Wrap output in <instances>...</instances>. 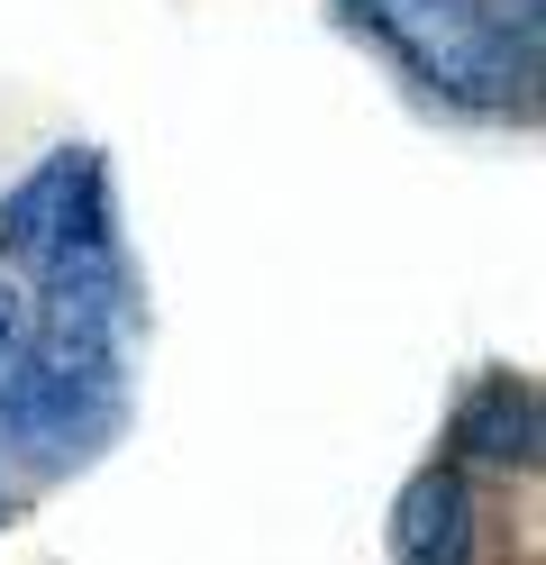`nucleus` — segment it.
Wrapping results in <instances>:
<instances>
[{
  "mask_svg": "<svg viewBox=\"0 0 546 565\" xmlns=\"http://www.w3.org/2000/svg\"><path fill=\"white\" fill-rule=\"evenodd\" d=\"M346 28H364L410 83L464 110H528L537 74H520L492 28V0H338Z\"/></svg>",
  "mask_w": 546,
  "mask_h": 565,
  "instance_id": "obj_1",
  "label": "nucleus"
},
{
  "mask_svg": "<svg viewBox=\"0 0 546 565\" xmlns=\"http://www.w3.org/2000/svg\"><path fill=\"white\" fill-rule=\"evenodd\" d=\"M119 419V365L109 329L92 320H46L36 338L0 347V429L28 456H73Z\"/></svg>",
  "mask_w": 546,
  "mask_h": 565,
  "instance_id": "obj_2",
  "label": "nucleus"
},
{
  "mask_svg": "<svg viewBox=\"0 0 546 565\" xmlns=\"http://www.w3.org/2000/svg\"><path fill=\"white\" fill-rule=\"evenodd\" d=\"M92 192H109V183H100V156H73V147L46 156L10 201H0V256H10V265H36V256L73 228V210H83Z\"/></svg>",
  "mask_w": 546,
  "mask_h": 565,
  "instance_id": "obj_3",
  "label": "nucleus"
},
{
  "mask_svg": "<svg viewBox=\"0 0 546 565\" xmlns=\"http://www.w3.org/2000/svg\"><path fill=\"white\" fill-rule=\"evenodd\" d=\"M392 556L400 565H473V492L456 466L410 475V492L392 511Z\"/></svg>",
  "mask_w": 546,
  "mask_h": 565,
  "instance_id": "obj_4",
  "label": "nucleus"
},
{
  "mask_svg": "<svg viewBox=\"0 0 546 565\" xmlns=\"http://www.w3.org/2000/svg\"><path fill=\"white\" fill-rule=\"evenodd\" d=\"M456 447L473 466H537V383L528 374H483L456 402Z\"/></svg>",
  "mask_w": 546,
  "mask_h": 565,
  "instance_id": "obj_5",
  "label": "nucleus"
},
{
  "mask_svg": "<svg viewBox=\"0 0 546 565\" xmlns=\"http://www.w3.org/2000/svg\"><path fill=\"white\" fill-rule=\"evenodd\" d=\"M10 338H19V301L0 292V347H10Z\"/></svg>",
  "mask_w": 546,
  "mask_h": 565,
  "instance_id": "obj_6",
  "label": "nucleus"
}]
</instances>
